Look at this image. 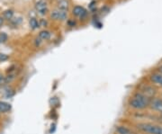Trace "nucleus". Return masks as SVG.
Instances as JSON below:
<instances>
[{"mask_svg":"<svg viewBox=\"0 0 162 134\" xmlns=\"http://www.w3.org/2000/svg\"><path fill=\"white\" fill-rule=\"evenodd\" d=\"M137 129L144 134H162V126L150 123H140L136 125Z\"/></svg>","mask_w":162,"mask_h":134,"instance_id":"obj_2","label":"nucleus"},{"mask_svg":"<svg viewBox=\"0 0 162 134\" xmlns=\"http://www.w3.org/2000/svg\"><path fill=\"white\" fill-rule=\"evenodd\" d=\"M150 81H151L153 84H155V85H157V86L161 87H162L161 73H160V72H154V73H152V74L150 75Z\"/></svg>","mask_w":162,"mask_h":134,"instance_id":"obj_7","label":"nucleus"},{"mask_svg":"<svg viewBox=\"0 0 162 134\" xmlns=\"http://www.w3.org/2000/svg\"><path fill=\"white\" fill-rule=\"evenodd\" d=\"M4 17L2 16V15H0V28L3 26V25H4Z\"/></svg>","mask_w":162,"mask_h":134,"instance_id":"obj_19","label":"nucleus"},{"mask_svg":"<svg viewBox=\"0 0 162 134\" xmlns=\"http://www.w3.org/2000/svg\"><path fill=\"white\" fill-rule=\"evenodd\" d=\"M3 83H5V77L0 73V85H2Z\"/></svg>","mask_w":162,"mask_h":134,"instance_id":"obj_18","label":"nucleus"},{"mask_svg":"<svg viewBox=\"0 0 162 134\" xmlns=\"http://www.w3.org/2000/svg\"><path fill=\"white\" fill-rule=\"evenodd\" d=\"M29 25H30V28L32 30H35L38 27H40V23L35 18H31L30 21H29Z\"/></svg>","mask_w":162,"mask_h":134,"instance_id":"obj_14","label":"nucleus"},{"mask_svg":"<svg viewBox=\"0 0 162 134\" xmlns=\"http://www.w3.org/2000/svg\"><path fill=\"white\" fill-rule=\"evenodd\" d=\"M51 36V32H49V31H47V30H43V31H41V32H40L38 37H39L41 41H48V40H50Z\"/></svg>","mask_w":162,"mask_h":134,"instance_id":"obj_12","label":"nucleus"},{"mask_svg":"<svg viewBox=\"0 0 162 134\" xmlns=\"http://www.w3.org/2000/svg\"><path fill=\"white\" fill-rule=\"evenodd\" d=\"M12 109V105L9 103L4 102V101H0V113H5L10 112Z\"/></svg>","mask_w":162,"mask_h":134,"instance_id":"obj_10","label":"nucleus"},{"mask_svg":"<svg viewBox=\"0 0 162 134\" xmlns=\"http://www.w3.org/2000/svg\"><path fill=\"white\" fill-rule=\"evenodd\" d=\"M72 14L77 16V17H79V18H84L86 15H87V11L84 7L82 6H79V5H77L73 8V11H72Z\"/></svg>","mask_w":162,"mask_h":134,"instance_id":"obj_8","label":"nucleus"},{"mask_svg":"<svg viewBox=\"0 0 162 134\" xmlns=\"http://www.w3.org/2000/svg\"><path fill=\"white\" fill-rule=\"evenodd\" d=\"M57 6L59 9L68 11L69 7V1L68 0H58L57 1Z\"/></svg>","mask_w":162,"mask_h":134,"instance_id":"obj_11","label":"nucleus"},{"mask_svg":"<svg viewBox=\"0 0 162 134\" xmlns=\"http://www.w3.org/2000/svg\"><path fill=\"white\" fill-rule=\"evenodd\" d=\"M35 9L41 15H45L48 13V4L45 0H39L35 3Z\"/></svg>","mask_w":162,"mask_h":134,"instance_id":"obj_5","label":"nucleus"},{"mask_svg":"<svg viewBox=\"0 0 162 134\" xmlns=\"http://www.w3.org/2000/svg\"><path fill=\"white\" fill-rule=\"evenodd\" d=\"M9 59V57L5 54V53H0V62H3V61H5Z\"/></svg>","mask_w":162,"mask_h":134,"instance_id":"obj_17","label":"nucleus"},{"mask_svg":"<svg viewBox=\"0 0 162 134\" xmlns=\"http://www.w3.org/2000/svg\"><path fill=\"white\" fill-rule=\"evenodd\" d=\"M158 70H159V72H160V73H161L162 74V65L159 67V69H158Z\"/></svg>","mask_w":162,"mask_h":134,"instance_id":"obj_21","label":"nucleus"},{"mask_svg":"<svg viewBox=\"0 0 162 134\" xmlns=\"http://www.w3.org/2000/svg\"><path fill=\"white\" fill-rule=\"evenodd\" d=\"M8 36L5 33H0V43H4L7 41Z\"/></svg>","mask_w":162,"mask_h":134,"instance_id":"obj_16","label":"nucleus"},{"mask_svg":"<svg viewBox=\"0 0 162 134\" xmlns=\"http://www.w3.org/2000/svg\"><path fill=\"white\" fill-rule=\"evenodd\" d=\"M115 132L117 134H134L130 128L124 125H118L115 128Z\"/></svg>","mask_w":162,"mask_h":134,"instance_id":"obj_9","label":"nucleus"},{"mask_svg":"<svg viewBox=\"0 0 162 134\" xmlns=\"http://www.w3.org/2000/svg\"><path fill=\"white\" fill-rule=\"evenodd\" d=\"M41 26H45V25H47V22H46V21L44 22L43 20H41Z\"/></svg>","mask_w":162,"mask_h":134,"instance_id":"obj_20","label":"nucleus"},{"mask_svg":"<svg viewBox=\"0 0 162 134\" xmlns=\"http://www.w3.org/2000/svg\"><path fill=\"white\" fill-rule=\"evenodd\" d=\"M51 18L55 21H65L68 18V12L58 8L51 13Z\"/></svg>","mask_w":162,"mask_h":134,"instance_id":"obj_4","label":"nucleus"},{"mask_svg":"<svg viewBox=\"0 0 162 134\" xmlns=\"http://www.w3.org/2000/svg\"><path fill=\"white\" fill-rule=\"evenodd\" d=\"M151 99L147 97L146 96L142 95L140 92H136L129 100V106L131 109L141 111L145 110L148 107H150Z\"/></svg>","mask_w":162,"mask_h":134,"instance_id":"obj_1","label":"nucleus"},{"mask_svg":"<svg viewBox=\"0 0 162 134\" xmlns=\"http://www.w3.org/2000/svg\"><path fill=\"white\" fill-rule=\"evenodd\" d=\"M15 78V73H9L6 77H5V83L8 84V83H11L14 79Z\"/></svg>","mask_w":162,"mask_h":134,"instance_id":"obj_15","label":"nucleus"},{"mask_svg":"<svg viewBox=\"0 0 162 134\" xmlns=\"http://www.w3.org/2000/svg\"><path fill=\"white\" fill-rule=\"evenodd\" d=\"M160 118H161V119H162V115H160Z\"/></svg>","mask_w":162,"mask_h":134,"instance_id":"obj_22","label":"nucleus"},{"mask_svg":"<svg viewBox=\"0 0 162 134\" xmlns=\"http://www.w3.org/2000/svg\"><path fill=\"white\" fill-rule=\"evenodd\" d=\"M150 107L153 111L160 113V115H162V98H159V97L152 98L150 103Z\"/></svg>","mask_w":162,"mask_h":134,"instance_id":"obj_6","label":"nucleus"},{"mask_svg":"<svg viewBox=\"0 0 162 134\" xmlns=\"http://www.w3.org/2000/svg\"><path fill=\"white\" fill-rule=\"evenodd\" d=\"M14 16V11L11 10V9H8V10H5L4 13H3V17L5 20H12Z\"/></svg>","mask_w":162,"mask_h":134,"instance_id":"obj_13","label":"nucleus"},{"mask_svg":"<svg viewBox=\"0 0 162 134\" xmlns=\"http://www.w3.org/2000/svg\"><path fill=\"white\" fill-rule=\"evenodd\" d=\"M140 93H141L142 95L146 96L147 97H149L150 99H152L155 97V94H156V89L153 86L151 85H143L140 91H138Z\"/></svg>","mask_w":162,"mask_h":134,"instance_id":"obj_3","label":"nucleus"}]
</instances>
